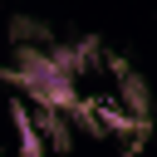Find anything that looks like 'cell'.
<instances>
[{
    "label": "cell",
    "mask_w": 157,
    "mask_h": 157,
    "mask_svg": "<svg viewBox=\"0 0 157 157\" xmlns=\"http://www.w3.org/2000/svg\"><path fill=\"white\" fill-rule=\"evenodd\" d=\"M15 132H20V157H44L49 152L44 137H39V128H34V113L25 103H15Z\"/></svg>",
    "instance_id": "obj_1"
}]
</instances>
